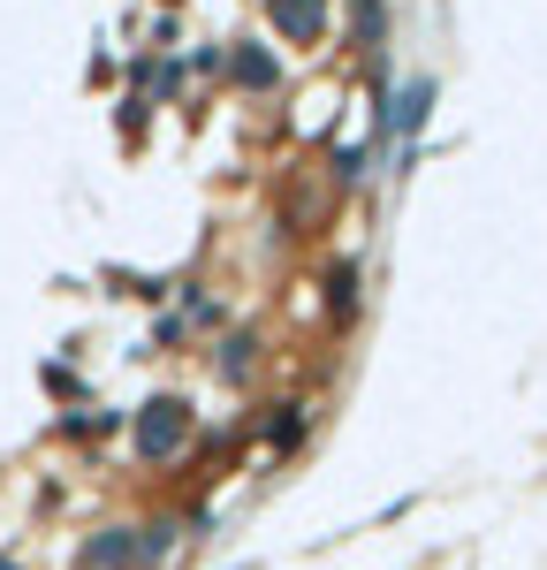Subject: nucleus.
Returning a JSON list of instances; mask_svg holds the SVG:
<instances>
[{
  "label": "nucleus",
  "instance_id": "obj_1",
  "mask_svg": "<svg viewBox=\"0 0 547 570\" xmlns=\"http://www.w3.org/2000/svg\"><path fill=\"white\" fill-rule=\"evenodd\" d=\"M182 441V403H152V419H145V456H168Z\"/></svg>",
  "mask_w": 547,
  "mask_h": 570
},
{
  "label": "nucleus",
  "instance_id": "obj_2",
  "mask_svg": "<svg viewBox=\"0 0 547 570\" xmlns=\"http://www.w3.org/2000/svg\"><path fill=\"white\" fill-rule=\"evenodd\" d=\"M289 31H319V0H274Z\"/></svg>",
  "mask_w": 547,
  "mask_h": 570
}]
</instances>
